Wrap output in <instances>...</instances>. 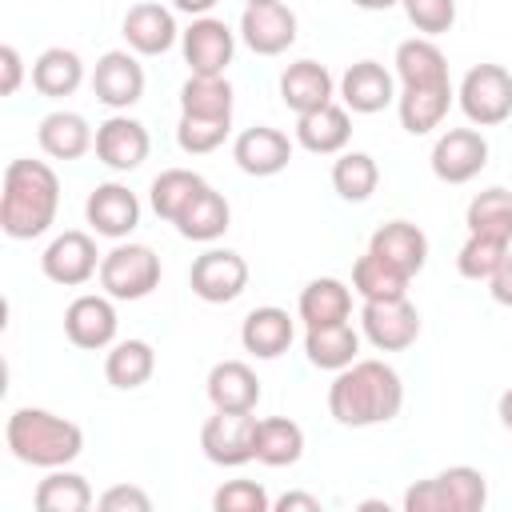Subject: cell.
Returning a JSON list of instances; mask_svg holds the SVG:
<instances>
[{"instance_id":"obj_43","label":"cell","mask_w":512,"mask_h":512,"mask_svg":"<svg viewBox=\"0 0 512 512\" xmlns=\"http://www.w3.org/2000/svg\"><path fill=\"white\" fill-rule=\"evenodd\" d=\"M212 508L216 512H268L272 500H268L264 484H256V480H228L216 488Z\"/></svg>"},{"instance_id":"obj_26","label":"cell","mask_w":512,"mask_h":512,"mask_svg":"<svg viewBox=\"0 0 512 512\" xmlns=\"http://www.w3.org/2000/svg\"><path fill=\"white\" fill-rule=\"evenodd\" d=\"M36 140H40L44 156H52V160H80V156L96 144V132L88 128V120H84L80 112L60 108V112H48V116L40 120Z\"/></svg>"},{"instance_id":"obj_51","label":"cell","mask_w":512,"mask_h":512,"mask_svg":"<svg viewBox=\"0 0 512 512\" xmlns=\"http://www.w3.org/2000/svg\"><path fill=\"white\" fill-rule=\"evenodd\" d=\"M348 4H356V8H364V12H388V8H396L400 0H348Z\"/></svg>"},{"instance_id":"obj_29","label":"cell","mask_w":512,"mask_h":512,"mask_svg":"<svg viewBox=\"0 0 512 512\" xmlns=\"http://www.w3.org/2000/svg\"><path fill=\"white\" fill-rule=\"evenodd\" d=\"M296 312H300V320L308 328H316V324H340V320L352 316V292L336 276H316V280H308L300 288Z\"/></svg>"},{"instance_id":"obj_19","label":"cell","mask_w":512,"mask_h":512,"mask_svg":"<svg viewBox=\"0 0 512 512\" xmlns=\"http://www.w3.org/2000/svg\"><path fill=\"white\" fill-rule=\"evenodd\" d=\"M120 32H124V40H128V48H132L136 56H164V52L176 44V36H180L172 12H168L164 4H156V0L132 4V8L124 12Z\"/></svg>"},{"instance_id":"obj_46","label":"cell","mask_w":512,"mask_h":512,"mask_svg":"<svg viewBox=\"0 0 512 512\" xmlns=\"http://www.w3.org/2000/svg\"><path fill=\"white\" fill-rule=\"evenodd\" d=\"M0 92L4 96H12L16 88H20V80H24V60H20V52L12 48V44H0Z\"/></svg>"},{"instance_id":"obj_52","label":"cell","mask_w":512,"mask_h":512,"mask_svg":"<svg viewBox=\"0 0 512 512\" xmlns=\"http://www.w3.org/2000/svg\"><path fill=\"white\" fill-rule=\"evenodd\" d=\"M244 4H268V0H244Z\"/></svg>"},{"instance_id":"obj_48","label":"cell","mask_w":512,"mask_h":512,"mask_svg":"<svg viewBox=\"0 0 512 512\" xmlns=\"http://www.w3.org/2000/svg\"><path fill=\"white\" fill-rule=\"evenodd\" d=\"M272 508H276V512H320V500L308 496V492H284Z\"/></svg>"},{"instance_id":"obj_38","label":"cell","mask_w":512,"mask_h":512,"mask_svg":"<svg viewBox=\"0 0 512 512\" xmlns=\"http://www.w3.org/2000/svg\"><path fill=\"white\" fill-rule=\"evenodd\" d=\"M180 116L232 120V84L224 76H188L180 88Z\"/></svg>"},{"instance_id":"obj_24","label":"cell","mask_w":512,"mask_h":512,"mask_svg":"<svg viewBox=\"0 0 512 512\" xmlns=\"http://www.w3.org/2000/svg\"><path fill=\"white\" fill-rule=\"evenodd\" d=\"M348 136H352V120H348V108H340V104H324L316 112L296 116V144L304 152L340 156L348 148Z\"/></svg>"},{"instance_id":"obj_28","label":"cell","mask_w":512,"mask_h":512,"mask_svg":"<svg viewBox=\"0 0 512 512\" xmlns=\"http://www.w3.org/2000/svg\"><path fill=\"white\" fill-rule=\"evenodd\" d=\"M228 220H232L228 200H224L212 184H204V188L196 192V200L176 216V232H180L184 240L212 244V240H220V236L228 232Z\"/></svg>"},{"instance_id":"obj_50","label":"cell","mask_w":512,"mask_h":512,"mask_svg":"<svg viewBox=\"0 0 512 512\" xmlns=\"http://www.w3.org/2000/svg\"><path fill=\"white\" fill-rule=\"evenodd\" d=\"M496 416H500V424L512 432V388H504L500 392V404H496Z\"/></svg>"},{"instance_id":"obj_25","label":"cell","mask_w":512,"mask_h":512,"mask_svg":"<svg viewBox=\"0 0 512 512\" xmlns=\"http://www.w3.org/2000/svg\"><path fill=\"white\" fill-rule=\"evenodd\" d=\"M208 400L216 412H256L260 380L244 360H220L208 372Z\"/></svg>"},{"instance_id":"obj_4","label":"cell","mask_w":512,"mask_h":512,"mask_svg":"<svg viewBox=\"0 0 512 512\" xmlns=\"http://www.w3.org/2000/svg\"><path fill=\"white\" fill-rule=\"evenodd\" d=\"M488 504V480L472 464H452L404 492V512H480Z\"/></svg>"},{"instance_id":"obj_30","label":"cell","mask_w":512,"mask_h":512,"mask_svg":"<svg viewBox=\"0 0 512 512\" xmlns=\"http://www.w3.org/2000/svg\"><path fill=\"white\" fill-rule=\"evenodd\" d=\"M396 76L404 88H428V84H452L448 80V56L428 40L412 36L396 48Z\"/></svg>"},{"instance_id":"obj_14","label":"cell","mask_w":512,"mask_h":512,"mask_svg":"<svg viewBox=\"0 0 512 512\" xmlns=\"http://www.w3.org/2000/svg\"><path fill=\"white\" fill-rule=\"evenodd\" d=\"M92 96L104 108H112V112L132 108L144 96V68H140V60L132 52H124V48L104 52L96 60V68H92Z\"/></svg>"},{"instance_id":"obj_15","label":"cell","mask_w":512,"mask_h":512,"mask_svg":"<svg viewBox=\"0 0 512 512\" xmlns=\"http://www.w3.org/2000/svg\"><path fill=\"white\" fill-rule=\"evenodd\" d=\"M96 160L104 164V168H112V172H132V168H140L144 160H148V148H152V140H148V128L140 124V120H132V116H108L100 128H96Z\"/></svg>"},{"instance_id":"obj_3","label":"cell","mask_w":512,"mask_h":512,"mask_svg":"<svg viewBox=\"0 0 512 512\" xmlns=\"http://www.w3.org/2000/svg\"><path fill=\"white\" fill-rule=\"evenodd\" d=\"M4 440H8V452L32 468H68L84 452L80 424L48 408H16L4 424Z\"/></svg>"},{"instance_id":"obj_32","label":"cell","mask_w":512,"mask_h":512,"mask_svg":"<svg viewBox=\"0 0 512 512\" xmlns=\"http://www.w3.org/2000/svg\"><path fill=\"white\" fill-rule=\"evenodd\" d=\"M80 84H84V60L72 48H44L32 60V88L40 96L60 100V96H72Z\"/></svg>"},{"instance_id":"obj_13","label":"cell","mask_w":512,"mask_h":512,"mask_svg":"<svg viewBox=\"0 0 512 512\" xmlns=\"http://www.w3.org/2000/svg\"><path fill=\"white\" fill-rule=\"evenodd\" d=\"M488 164V140L476 128H448L432 144V172L444 184H468Z\"/></svg>"},{"instance_id":"obj_44","label":"cell","mask_w":512,"mask_h":512,"mask_svg":"<svg viewBox=\"0 0 512 512\" xmlns=\"http://www.w3.org/2000/svg\"><path fill=\"white\" fill-rule=\"evenodd\" d=\"M408 24L424 36H440L456 24V0H400Z\"/></svg>"},{"instance_id":"obj_22","label":"cell","mask_w":512,"mask_h":512,"mask_svg":"<svg viewBox=\"0 0 512 512\" xmlns=\"http://www.w3.org/2000/svg\"><path fill=\"white\" fill-rule=\"evenodd\" d=\"M368 252H376L380 260H388L404 276H416L428 264V236L412 220H388V224H380L372 232Z\"/></svg>"},{"instance_id":"obj_41","label":"cell","mask_w":512,"mask_h":512,"mask_svg":"<svg viewBox=\"0 0 512 512\" xmlns=\"http://www.w3.org/2000/svg\"><path fill=\"white\" fill-rule=\"evenodd\" d=\"M512 252V244H504V240H496V236H476V232H468V240L460 244V252H456V272L464 276V280H492V272L504 264V256Z\"/></svg>"},{"instance_id":"obj_17","label":"cell","mask_w":512,"mask_h":512,"mask_svg":"<svg viewBox=\"0 0 512 512\" xmlns=\"http://www.w3.org/2000/svg\"><path fill=\"white\" fill-rule=\"evenodd\" d=\"M84 216L92 224L96 236H108V240H124L136 224H140V200L136 192H128L124 184L108 180V184H96L84 200Z\"/></svg>"},{"instance_id":"obj_18","label":"cell","mask_w":512,"mask_h":512,"mask_svg":"<svg viewBox=\"0 0 512 512\" xmlns=\"http://www.w3.org/2000/svg\"><path fill=\"white\" fill-rule=\"evenodd\" d=\"M340 100L348 112H360V116L384 112L396 100V80L380 60H356L340 76Z\"/></svg>"},{"instance_id":"obj_35","label":"cell","mask_w":512,"mask_h":512,"mask_svg":"<svg viewBox=\"0 0 512 512\" xmlns=\"http://www.w3.org/2000/svg\"><path fill=\"white\" fill-rule=\"evenodd\" d=\"M92 488L80 472H68V468H48V476L36 484L32 492V504L40 512H88L92 508Z\"/></svg>"},{"instance_id":"obj_42","label":"cell","mask_w":512,"mask_h":512,"mask_svg":"<svg viewBox=\"0 0 512 512\" xmlns=\"http://www.w3.org/2000/svg\"><path fill=\"white\" fill-rule=\"evenodd\" d=\"M232 120H204V116H180L176 124V144L188 152V156H204V152H216L228 136Z\"/></svg>"},{"instance_id":"obj_9","label":"cell","mask_w":512,"mask_h":512,"mask_svg":"<svg viewBox=\"0 0 512 512\" xmlns=\"http://www.w3.org/2000/svg\"><path fill=\"white\" fill-rule=\"evenodd\" d=\"M200 448L220 468H240L256 460V416L252 412H216L200 428Z\"/></svg>"},{"instance_id":"obj_49","label":"cell","mask_w":512,"mask_h":512,"mask_svg":"<svg viewBox=\"0 0 512 512\" xmlns=\"http://www.w3.org/2000/svg\"><path fill=\"white\" fill-rule=\"evenodd\" d=\"M216 4H220V0H172V8L184 12V16H192V20H196V16H208Z\"/></svg>"},{"instance_id":"obj_11","label":"cell","mask_w":512,"mask_h":512,"mask_svg":"<svg viewBox=\"0 0 512 512\" xmlns=\"http://www.w3.org/2000/svg\"><path fill=\"white\" fill-rule=\"evenodd\" d=\"M100 252H96V240L88 236V232H80V228H68V232H60L48 248H44V256H40V268H44V276L52 280V284H60V288H80V284H88L96 272H100Z\"/></svg>"},{"instance_id":"obj_47","label":"cell","mask_w":512,"mask_h":512,"mask_svg":"<svg viewBox=\"0 0 512 512\" xmlns=\"http://www.w3.org/2000/svg\"><path fill=\"white\" fill-rule=\"evenodd\" d=\"M488 292H492V300H496V304L512 308V252H508V256H504V264L492 272V280H488Z\"/></svg>"},{"instance_id":"obj_10","label":"cell","mask_w":512,"mask_h":512,"mask_svg":"<svg viewBox=\"0 0 512 512\" xmlns=\"http://www.w3.org/2000/svg\"><path fill=\"white\" fill-rule=\"evenodd\" d=\"M180 48H184V64L192 76H224L236 52V32L216 16H196L180 32Z\"/></svg>"},{"instance_id":"obj_21","label":"cell","mask_w":512,"mask_h":512,"mask_svg":"<svg viewBox=\"0 0 512 512\" xmlns=\"http://www.w3.org/2000/svg\"><path fill=\"white\" fill-rule=\"evenodd\" d=\"M292 340H296V324H292V316H288L284 308H276V304L252 308V312L244 316V324H240V344H244V352H252L256 360H276V356H284V352L292 348Z\"/></svg>"},{"instance_id":"obj_40","label":"cell","mask_w":512,"mask_h":512,"mask_svg":"<svg viewBox=\"0 0 512 512\" xmlns=\"http://www.w3.org/2000/svg\"><path fill=\"white\" fill-rule=\"evenodd\" d=\"M380 184V168L368 152H340L332 164V188L348 204H364Z\"/></svg>"},{"instance_id":"obj_36","label":"cell","mask_w":512,"mask_h":512,"mask_svg":"<svg viewBox=\"0 0 512 512\" xmlns=\"http://www.w3.org/2000/svg\"><path fill=\"white\" fill-rule=\"evenodd\" d=\"M204 184H208V180H204L200 172H188V168H164V172L152 180V188H148V204H152V212H156L160 220L176 224V216L196 200V192H200Z\"/></svg>"},{"instance_id":"obj_34","label":"cell","mask_w":512,"mask_h":512,"mask_svg":"<svg viewBox=\"0 0 512 512\" xmlns=\"http://www.w3.org/2000/svg\"><path fill=\"white\" fill-rule=\"evenodd\" d=\"M156 372V352L148 340H116L104 356V380L112 388H140Z\"/></svg>"},{"instance_id":"obj_45","label":"cell","mask_w":512,"mask_h":512,"mask_svg":"<svg viewBox=\"0 0 512 512\" xmlns=\"http://www.w3.org/2000/svg\"><path fill=\"white\" fill-rule=\"evenodd\" d=\"M96 508H104V512H148L152 500H148V492L136 488V484H116V488H108V492L96 500Z\"/></svg>"},{"instance_id":"obj_7","label":"cell","mask_w":512,"mask_h":512,"mask_svg":"<svg viewBox=\"0 0 512 512\" xmlns=\"http://www.w3.org/2000/svg\"><path fill=\"white\" fill-rule=\"evenodd\" d=\"M188 288L204 304H232L248 288V264L232 248H208L188 268Z\"/></svg>"},{"instance_id":"obj_37","label":"cell","mask_w":512,"mask_h":512,"mask_svg":"<svg viewBox=\"0 0 512 512\" xmlns=\"http://www.w3.org/2000/svg\"><path fill=\"white\" fill-rule=\"evenodd\" d=\"M464 224L476 236H496V240L512 244V192L508 188H484V192H476L468 200Z\"/></svg>"},{"instance_id":"obj_16","label":"cell","mask_w":512,"mask_h":512,"mask_svg":"<svg viewBox=\"0 0 512 512\" xmlns=\"http://www.w3.org/2000/svg\"><path fill=\"white\" fill-rule=\"evenodd\" d=\"M64 336L84 348V352H100L116 340V308H112V296H76L68 308H64Z\"/></svg>"},{"instance_id":"obj_27","label":"cell","mask_w":512,"mask_h":512,"mask_svg":"<svg viewBox=\"0 0 512 512\" xmlns=\"http://www.w3.org/2000/svg\"><path fill=\"white\" fill-rule=\"evenodd\" d=\"M452 84H428V88H404L396 96V112H400V128L408 136H428L432 128H440V120L452 108Z\"/></svg>"},{"instance_id":"obj_33","label":"cell","mask_w":512,"mask_h":512,"mask_svg":"<svg viewBox=\"0 0 512 512\" xmlns=\"http://www.w3.org/2000/svg\"><path fill=\"white\" fill-rule=\"evenodd\" d=\"M304 456V428L288 416L256 420V460L268 468H288Z\"/></svg>"},{"instance_id":"obj_1","label":"cell","mask_w":512,"mask_h":512,"mask_svg":"<svg viewBox=\"0 0 512 512\" xmlns=\"http://www.w3.org/2000/svg\"><path fill=\"white\" fill-rule=\"evenodd\" d=\"M404 408V380L384 360H352L328 384V412L344 428H372L396 420Z\"/></svg>"},{"instance_id":"obj_6","label":"cell","mask_w":512,"mask_h":512,"mask_svg":"<svg viewBox=\"0 0 512 512\" xmlns=\"http://www.w3.org/2000/svg\"><path fill=\"white\" fill-rule=\"evenodd\" d=\"M96 276L112 300H144L160 284V256L148 244H116L104 252Z\"/></svg>"},{"instance_id":"obj_2","label":"cell","mask_w":512,"mask_h":512,"mask_svg":"<svg viewBox=\"0 0 512 512\" xmlns=\"http://www.w3.org/2000/svg\"><path fill=\"white\" fill-rule=\"evenodd\" d=\"M60 208V180L44 160H12L4 168L0 192V228L12 240H36L52 228Z\"/></svg>"},{"instance_id":"obj_5","label":"cell","mask_w":512,"mask_h":512,"mask_svg":"<svg viewBox=\"0 0 512 512\" xmlns=\"http://www.w3.org/2000/svg\"><path fill=\"white\" fill-rule=\"evenodd\" d=\"M456 100L476 128H496L512 116V72L504 64H472L456 88Z\"/></svg>"},{"instance_id":"obj_39","label":"cell","mask_w":512,"mask_h":512,"mask_svg":"<svg viewBox=\"0 0 512 512\" xmlns=\"http://www.w3.org/2000/svg\"><path fill=\"white\" fill-rule=\"evenodd\" d=\"M408 280L412 276H404L376 252H364L352 264V292H360L364 300H400V296H408Z\"/></svg>"},{"instance_id":"obj_12","label":"cell","mask_w":512,"mask_h":512,"mask_svg":"<svg viewBox=\"0 0 512 512\" xmlns=\"http://www.w3.org/2000/svg\"><path fill=\"white\" fill-rule=\"evenodd\" d=\"M240 40L256 52V56H280L296 44V12L284 0H268V4H244L240 16Z\"/></svg>"},{"instance_id":"obj_20","label":"cell","mask_w":512,"mask_h":512,"mask_svg":"<svg viewBox=\"0 0 512 512\" xmlns=\"http://www.w3.org/2000/svg\"><path fill=\"white\" fill-rule=\"evenodd\" d=\"M232 160L248 176H276L292 160V140L280 128H268V124L244 128L236 136V144H232Z\"/></svg>"},{"instance_id":"obj_8","label":"cell","mask_w":512,"mask_h":512,"mask_svg":"<svg viewBox=\"0 0 512 512\" xmlns=\"http://www.w3.org/2000/svg\"><path fill=\"white\" fill-rule=\"evenodd\" d=\"M360 332L380 352H404L420 336V312L408 296H400V300H364Z\"/></svg>"},{"instance_id":"obj_23","label":"cell","mask_w":512,"mask_h":512,"mask_svg":"<svg viewBox=\"0 0 512 512\" xmlns=\"http://www.w3.org/2000/svg\"><path fill=\"white\" fill-rule=\"evenodd\" d=\"M332 92H336L332 72H328L324 64H316V60H296V64H288V68L280 72V100H284V108H292L296 116L332 104Z\"/></svg>"},{"instance_id":"obj_31","label":"cell","mask_w":512,"mask_h":512,"mask_svg":"<svg viewBox=\"0 0 512 512\" xmlns=\"http://www.w3.org/2000/svg\"><path fill=\"white\" fill-rule=\"evenodd\" d=\"M304 352H308V360H312L316 368L340 372V368H348V364L356 360V352H360V332H356L348 320H340V324H316V328L304 332Z\"/></svg>"}]
</instances>
